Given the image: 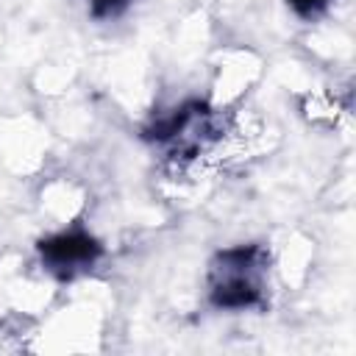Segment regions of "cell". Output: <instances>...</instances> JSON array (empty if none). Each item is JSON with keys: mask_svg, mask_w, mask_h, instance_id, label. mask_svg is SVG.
<instances>
[{"mask_svg": "<svg viewBox=\"0 0 356 356\" xmlns=\"http://www.w3.org/2000/svg\"><path fill=\"white\" fill-rule=\"evenodd\" d=\"M273 256L264 245H231L214 253L206 270L209 303L220 312L261 309L270 298Z\"/></svg>", "mask_w": 356, "mask_h": 356, "instance_id": "1", "label": "cell"}, {"mask_svg": "<svg viewBox=\"0 0 356 356\" xmlns=\"http://www.w3.org/2000/svg\"><path fill=\"white\" fill-rule=\"evenodd\" d=\"M134 0H86V11L92 19H114L131 8Z\"/></svg>", "mask_w": 356, "mask_h": 356, "instance_id": "4", "label": "cell"}, {"mask_svg": "<svg viewBox=\"0 0 356 356\" xmlns=\"http://www.w3.org/2000/svg\"><path fill=\"white\" fill-rule=\"evenodd\" d=\"M331 3L334 0H286V6L292 8V14L295 17H300V19H320L328 8H331Z\"/></svg>", "mask_w": 356, "mask_h": 356, "instance_id": "5", "label": "cell"}, {"mask_svg": "<svg viewBox=\"0 0 356 356\" xmlns=\"http://www.w3.org/2000/svg\"><path fill=\"white\" fill-rule=\"evenodd\" d=\"M42 206H44V211L56 220V225H70V222L78 217L81 206H83V195L78 192L75 184H70L67 178H61V181L44 186V192H42Z\"/></svg>", "mask_w": 356, "mask_h": 356, "instance_id": "3", "label": "cell"}, {"mask_svg": "<svg viewBox=\"0 0 356 356\" xmlns=\"http://www.w3.org/2000/svg\"><path fill=\"white\" fill-rule=\"evenodd\" d=\"M36 259L39 270H44L53 281H75L97 267V261L103 259V245L86 228L70 222L39 239Z\"/></svg>", "mask_w": 356, "mask_h": 356, "instance_id": "2", "label": "cell"}]
</instances>
